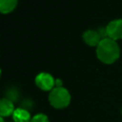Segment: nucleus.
I'll list each match as a JSON object with an SVG mask.
<instances>
[{"label": "nucleus", "instance_id": "nucleus-1", "mask_svg": "<svg viewBox=\"0 0 122 122\" xmlns=\"http://www.w3.org/2000/svg\"><path fill=\"white\" fill-rule=\"evenodd\" d=\"M96 55L97 58L105 64L115 62L120 55V49L117 42L109 37L102 39L96 47Z\"/></svg>", "mask_w": 122, "mask_h": 122}, {"label": "nucleus", "instance_id": "nucleus-7", "mask_svg": "<svg viewBox=\"0 0 122 122\" xmlns=\"http://www.w3.org/2000/svg\"><path fill=\"white\" fill-rule=\"evenodd\" d=\"M32 117H30V113L29 111L23 108H17L12 113L13 122H30Z\"/></svg>", "mask_w": 122, "mask_h": 122}, {"label": "nucleus", "instance_id": "nucleus-4", "mask_svg": "<svg viewBox=\"0 0 122 122\" xmlns=\"http://www.w3.org/2000/svg\"><path fill=\"white\" fill-rule=\"evenodd\" d=\"M107 35L112 40H118L122 38V19H115L111 21L107 27Z\"/></svg>", "mask_w": 122, "mask_h": 122}, {"label": "nucleus", "instance_id": "nucleus-12", "mask_svg": "<svg viewBox=\"0 0 122 122\" xmlns=\"http://www.w3.org/2000/svg\"><path fill=\"white\" fill-rule=\"evenodd\" d=\"M121 113H122V110H121Z\"/></svg>", "mask_w": 122, "mask_h": 122}, {"label": "nucleus", "instance_id": "nucleus-10", "mask_svg": "<svg viewBox=\"0 0 122 122\" xmlns=\"http://www.w3.org/2000/svg\"><path fill=\"white\" fill-rule=\"evenodd\" d=\"M62 87V81L60 79H55V88Z\"/></svg>", "mask_w": 122, "mask_h": 122}, {"label": "nucleus", "instance_id": "nucleus-8", "mask_svg": "<svg viewBox=\"0 0 122 122\" xmlns=\"http://www.w3.org/2000/svg\"><path fill=\"white\" fill-rule=\"evenodd\" d=\"M17 6V0H0V10L2 13L12 11Z\"/></svg>", "mask_w": 122, "mask_h": 122}, {"label": "nucleus", "instance_id": "nucleus-3", "mask_svg": "<svg viewBox=\"0 0 122 122\" xmlns=\"http://www.w3.org/2000/svg\"><path fill=\"white\" fill-rule=\"evenodd\" d=\"M35 84L42 91H51L55 88V79L48 72H41L36 75Z\"/></svg>", "mask_w": 122, "mask_h": 122}, {"label": "nucleus", "instance_id": "nucleus-9", "mask_svg": "<svg viewBox=\"0 0 122 122\" xmlns=\"http://www.w3.org/2000/svg\"><path fill=\"white\" fill-rule=\"evenodd\" d=\"M30 122H50V121H49L48 116L46 114H44V113H38V114H35L31 118Z\"/></svg>", "mask_w": 122, "mask_h": 122}, {"label": "nucleus", "instance_id": "nucleus-11", "mask_svg": "<svg viewBox=\"0 0 122 122\" xmlns=\"http://www.w3.org/2000/svg\"><path fill=\"white\" fill-rule=\"evenodd\" d=\"M0 121L1 122H4V117H0Z\"/></svg>", "mask_w": 122, "mask_h": 122}, {"label": "nucleus", "instance_id": "nucleus-5", "mask_svg": "<svg viewBox=\"0 0 122 122\" xmlns=\"http://www.w3.org/2000/svg\"><path fill=\"white\" fill-rule=\"evenodd\" d=\"M82 37H83L84 42L91 47H97L98 44L100 43V41L102 40V37L99 34V32L97 30H86L83 33Z\"/></svg>", "mask_w": 122, "mask_h": 122}, {"label": "nucleus", "instance_id": "nucleus-6", "mask_svg": "<svg viewBox=\"0 0 122 122\" xmlns=\"http://www.w3.org/2000/svg\"><path fill=\"white\" fill-rule=\"evenodd\" d=\"M15 111L13 103L9 98H2L0 101V115L1 117H6L12 115L13 112Z\"/></svg>", "mask_w": 122, "mask_h": 122}, {"label": "nucleus", "instance_id": "nucleus-2", "mask_svg": "<svg viewBox=\"0 0 122 122\" xmlns=\"http://www.w3.org/2000/svg\"><path fill=\"white\" fill-rule=\"evenodd\" d=\"M49 101L55 109H63L69 106L71 102V94L69 91L63 87L54 88L50 92Z\"/></svg>", "mask_w": 122, "mask_h": 122}]
</instances>
